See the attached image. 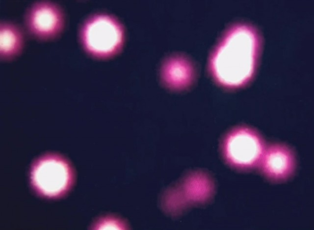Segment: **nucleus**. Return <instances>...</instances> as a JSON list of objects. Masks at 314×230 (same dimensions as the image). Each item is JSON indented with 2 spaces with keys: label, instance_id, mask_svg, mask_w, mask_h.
I'll list each match as a JSON object with an SVG mask.
<instances>
[{
  "label": "nucleus",
  "instance_id": "4",
  "mask_svg": "<svg viewBox=\"0 0 314 230\" xmlns=\"http://www.w3.org/2000/svg\"><path fill=\"white\" fill-rule=\"evenodd\" d=\"M64 23L61 8L48 1L33 4L28 9L25 18L28 32L40 40H50L57 37L63 30Z\"/></svg>",
  "mask_w": 314,
  "mask_h": 230
},
{
  "label": "nucleus",
  "instance_id": "1",
  "mask_svg": "<svg viewBox=\"0 0 314 230\" xmlns=\"http://www.w3.org/2000/svg\"><path fill=\"white\" fill-rule=\"evenodd\" d=\"M266 144L253 128L242 127L232 131L226 138L223 151L227 161L241 169L259 167Z\"/></svg>",
  "mask_w": 314,
  "mask_h": 230
},
{
  "label": "nucleus",
  "instance_id": "6",
  "mask_svg": "<svg viewBox=\"0 0 314 230\" xmlns=\"http://www.w3.org/2000/svg\"><path fill=\"white\" fill-rule=\"evenodd\" d=\"M24 42L23 33L15 24L6 21L0 23V57L9 59L22 51Z\"/></svg>",
  "mask_w": 314,
  "mask_h": 230
},
{
  "label": "nucleus",
  "instance_id": "7",
  "mask_svg": "<svg viewBox=\"0 0 314 230\" xmlns=\"http://www.w3.org/2000/svg\"><path fill=\"white\" fill-rule=\"evenodd\" d=\"M162 76L165 83L170 87L179 88L185 86L190 80V67L179 59H172L164 65Z\"/></svg>",
  "mask_w": 314,
  "mask_h": 230
},
{
  "label": "nucleus",
  "instance_id": "5",
  "mask_svg": "<svg viewBox=\"0 0 314 230\" xmlns=\"http://www.w3.org/2000/svg\"><path fill=\"white\" fill-rule=\"evenodd\" d=\"M259 167L270 180L276 181L286 180L293 174L295 170L294 152L284 144L266 145Z\"/></svg>",
  "mask_w": 314,
  "mask_h": 230
},
{
  "label": "nucleus",
  "instance_id": "2",
  "mask_svg": "<svg viewBox=\"0 0 314 230\" xmlns=\"http://www.w3.org/2000/svg\"><path fill=\"white\" fill-rule=\"evenodd\" d=\"M31 181L35 189L48 197H57L66 193L73 182V173L63 159L48 155L39 159L31 170Z\"/></svg>",
  "mask_w": 314,
  "mask_h": 230
},
{
  "label": "nucleus",
  "instance_id": "8",
  "mask_svg": "<svg viewBox=\"0 0 314 230\" xmlns=\"http://www.w3.org/2000/svg\"><path fill=\"white\" fill-rule=\"evenodd\" d=\"M95 230H124L128 229L127 223L116 217H106L100 219L94 225Z\"/></svg>",
  "mask_w": 314,
  "mask_h": 230
},
{
  "label": "nucleus",
  "instance_id": "3",
  "mask_svg": "<svg viewBox=\"0 0 314 230\" xmlns=\"http://www.w3.org/2000/svg\"><path fill=\"white\" fill-rule=\"evenodd\" d=\"M81 38L89 53L98 58H106L118 48L121 36L116 22L108 15L100 14L87 21L82 27Z\"/></svg>",
  "mask_w": 314,
  "mask_h": 230
}]
</instances>
